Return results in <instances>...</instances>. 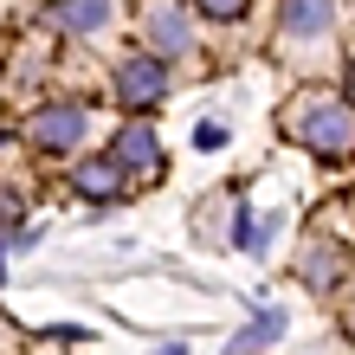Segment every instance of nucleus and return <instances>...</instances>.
Returning a JSON list of instances; mask_svg holds the SVG:
<instances>
[{"instance_id":"1","label":"nucleus","mask_w":355,"mask_h":355,"mask_svg":"<svg viewBox=\"0 0 355 355\" xmlns=\"http://www.w3.org/2000/svg\"><path fill=\"white\" fill-rule=\"evenodd\" d=\"M284 130L310 155L343 162L355 149V103H343V91H310V97H297V110H284Z\"/></svg>"},{"instance_id":"2","label":"nucleus","mask_w":355,"mask_h":355,"mask_svg":"<svg viewBox=\"0 0 355 355\" xmlns=\"http://www.w3.org/2000/svg\"><path fill=\"white\" fill-rule=\"evenodd\" d=\"M91 136V97H46L26 116V149L33 155H78Z\"/></svg>"},{"instance_id":"3","label":"nucleus","mask_w":355,"mask_h":355,"mask_svg":"<svg viewBox=\"0 0 355 355\" xmlns=\"http://www.w3.org/2000/svg\"><path fill=\"white\" fill-rule=\"evenodd\" d=\"M168 85H175V71H168V58L162 52H130L123 58V65L110 71V91H116V103L130 116H149V110H162V103H168Z\"/></svg>"},{"instance_id":"4","label":"nucleus","mask_w":355,"mask_h":355,"mask_svg":"<svg viewBox=\"0 0 355 355\" xmlns=\"http://www.w3.org/2000/svg\"><path fill=\"white\" fill-rule=\"evenodd\" d=\"M103 155H110L123 175H136V181H162V175H168V162H162V136H155L149 116H130L110 136V149H103Z\"/></svg>"},{"instance_id":"5","label":"nucleus","mask_w":355,"mask_h":355,"mask_svg":"<svg viewBox=\"0 0 355 355\" xmlns=\"http://www.w3.org/2000/svg\"><path fill=\"white\" fill-rule=\"evenodd\" d=\"M142 39H149V52H162L175 65V58L194 52V7L187 0H155L149 13H142Z\"/></svg>"},{"instance_id":"6","label":"nucleus","mask_w":355,"mask_h":355,"mask_svg":"<svg viewBox=\"0 0 355 355\" xmlns=\"http://www.w3.org/2000/svg\"><path fill=\"white\" fill-rule=\"evenodd\" d=\"M329 26H336V0H284V7H278V39H284V46L323 39Z\"/></svg>"},{"instance_id":"7","label":"nucleus","mask_w":355,"mask_h":355,"mask_svg":"<svg viewBox=\"0 0 355 355\" xmlns=\"http://www.w3.org/2000/svg\"><path fill=\"white\" fill-rule=\"evenodd\" d=\"M110 19H116V0H52L46 7V26H58L65 39H91Z\"/></svg>"},{"instance_id":"8","label":"nucleus","mask_w":355,"mask_h":355,"mask_svg":"<svg viewBox=\"0 0 355 355\" xmlns=\"http://www.w3.org/2000/svg\"><path fill=\"white\" fill-rule=\"evenodd\" d=\"M123 181H130V175H123L110 155H85V162H71V187H78L91 207H110V200L123 194Z\"/></svg>"},{"instance_id":"9","label":"nucleus","mask_w":355,"mask_h":355,"mask_svg":"<svg viewBox=\"0 0 355 355\" xmlns=\"http://www.w3.org/2000/svg\"><path fill=\"white\" fill-rule=\"evenodd\" d=\"M284 329H291V317H284V310H271V304H259V310H252V323H245V329H233V336H226V355H252V349H265V343H278Z\"/></svg>"},{"instance_id":"10","label":"nucleus","mask_w":355,"mask_h":355,"mask_svg":"<svg viewBox=\"0 0 355 355\" xmlns=\"http://www.w3.org/2000/svg\"><path fill=\"white\" fill-rule=\"evenodd\" d=\"M297 271H304V284H310V291H336V284H343V271H349V259H343L329 239H317V245L304 252Z\"/></svg>"},{"instance_id":"11","label":"nucleus","mask_w":355,"mask_h":355,"mask_svg":"<svg viewBox=\"0 0 355 355\" xmlns=\"http://www.w3.org/2000/svg\"><path fill=\"white\" fill-rule=\"evenodd\" d=\"M187 7H194L200 19H214V26H233V19H245L252 0H187Z\"/></svg>"},{"instance_id":"12","label":"nucleus","mask_w":355,"mask_h":355,"mask_svg":"<svg viewBox=\"0 0 355 355\" xmlns=\"http://www.w3.org/2000/svg\"><path fill=\"white\" fill-rule=\"evenodd\" d=\"M19 207H26V200H19L13 187H0V226H13V220H19Z\"/></svg>"},{"instance_id":"13","label":"nucleus","mask_w":355,"mask_h":355,"mask_svg":"<svg viewBox=\"0 0 355 355\" xmlns=\"http://www.w3.org/2000/svg\"><path fill=\"white\" fill-rule=\"evenodd\" d=\"M220 142H226L220 123H200V130H194V149H220Z\"/></svg>"},{"instance_id":"14","label":"nucleus","mask_w":355,"mask_h":355,"mask_svg":"<svg viewBox=\"0 0 355 355\" xmlns=\"http://www.w3.org/2000/svg\"><path fill=\"white\" fill-rule=\"evenodd\" d=\"M343 103H355V58L343 65Z\"/></svg>"},{"instance_id":"15","label":"nucleus","mask_w":355,"mask_h":355,"mask_svg":"<svg viewBox=\"0 0 355 355\" xmlns=\"http://www.w3.org/2000/svg\"><path fill=\"white\" fill-rule=\"evenodd\" d=\"M155 355H187V343H162V349H155Z\"/></svg>"},{"instance_id":"16","label":"nucleus","mask_w":355,"mask_h":355,"mask_svg":"<svg viewBox=\"0 0 355 355\" xmlns=\"http://www.w3.org/2000/svg\"><path fill=\"white\" fill-rule=\"evenodd\" d=\"M0 284H7V239H0Z\"/></svg>"},{"instance_id":"17","label":"nucleus","mask_w":355,"mask_h":355,"mask_svg":"<svg viewBox=\"0 0 355 355\" xmlns=\"http://www.w3.org/2000/svg\"><path fill=\"white\" fill-rule=\"evenodd\" d=\"M349 323H355V317H349Z\"/></svg>"}]
</instances>
